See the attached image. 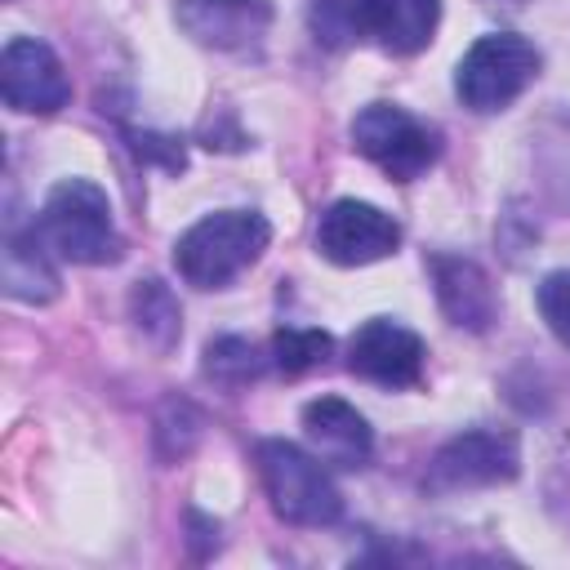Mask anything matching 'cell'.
Here are the masks:
<instances>
[{"label":"cell","mask_w":570,"mask_h":570,"mask_svg":"<svg viewBox=\"0 0 570 570\" xmlns=\"http://www.w3.org/2000/svg\"><path fill=\"white\" fill-rule=\"evenodd\" d=\"M254 463H258V481L272 499V512L281 521L325 530L343 517V494H338L330 468L312 450L281 441V436H267V441H258Z\"/></svg>","instance_id":"obj_3"},{"label":"cell","mask_w":570,"mask_h":570,"mask_svg":"<svg viewBox=\"0 0 570 570\" xmlns=\"http://www.w3.org/2000/svg\"><path fill=\"white\" fill-rule=\"evenodd\" d=\"M356 18L379 49L410 58L432 45L441 27V0H361Z\"/></svg>","instance_id":"obj_13"},{"label":"cell","mask_w":570,"mask_h":570,"mask_svg":"<svg viewBox=\"0 0 570 570\" xmlns=\"http://www.w3.org/2000/svg\"><path fill=\"white\" fill-rule=\"evenodd\" d=\"M534 303H539V316L552 330V338L570 347V267L548 272L534 289Z\"/></svg>","instance_id":"obj_18"},{"label":"cell","mask_w":570,"mask_h":570,"mask_svg":"<svg viewBox=\"0 0 570 570\" xmlns=\"http://www.w3.org/2000/svg\"><path fill=\"white\" fill-rule=\"evenodd\" d=\"M0 94L22 116H53L71 102V80L62 58L45 40L13 36L0 53Z\"/></svg>","instance_id":"obj_7"},{"label":"cell","mask_w":570,"mask_h":570,"mask_svg":"<svg viewBox=\"0 0 570 570\" xmlns=\"http://www.w3.org/2000/svg\"><path fill=\"white\" fill-rule=\"evenodd\" d=\"M36 232L62 263L107 267L120 263L125 254V236L111 218V200L94 178H58L36 214Z\"/></svg>","instance_id":"obj_1"},{"label":"cell","mask_w":570,"mask_h":570,"mask_svg":"<svg viewBox=\"0 0 570 570\" xmlns=\"http://www.w3.org/2000/svg\"><path fill=\"white\" fill-rule=\"evenodd\" d=\"M267 361H272V356H263V352H258L249 338H240V334H223V338H214V343L205 347V374H209L214 383H223V387L254 383Z\"/></svg>","instance_id":"obj_16"},{"label":"cell","mask_w":570,"mask_h":570,"mask_svg":"<svg viewBox=\"0 0 570 570\" xmlns=\"http://www.w3.org/2000/svg\"><path fill=\"white\" fill-rule=\"evenodd\" d=\"M352 147L392 183H414L436 165L441 134L396 102H370L352 116Z\"/></svg>","instance_id":"obj_5"},{"label":"cell","mask_w":570,"mask_h":570,"mask_svg":"<svg viewBox=\"0 0 570 570\" xmlns=\"http://www.w3.org/2000/svg\"><path fill=\"white\" fill-rule=\"evenodd\" d=\"M276 18L272 0H178V27L218 53H249L267 40Z\"/></svg>","instance_id":"obj_10"},{"label":"cell","mask_w":570,"mask_h":570,"mask_svg":"<svg viewBox=\"0 0 570 570\" xmlns=\"http://www.w3.org/2000/svg\"><path fill=\"white\" fill-rule=\"evenodd\" d=\"M303 432L321 463L334 468H361L374 450V432L365 414L343 396H316L303 405Z\"/></svg>","instance_id":"obj_12"},{"label":"cell","mask_w":570,"mask_h":570,"mask_svg":"<svg viewBox=\"0 0 570 570\" xmlns=\"http://www.w3.org/2000/svg\"><path fill=\"white\" fill-rule=\"evenodd\" d=\"M396 245H401V223L370 200L343 196V200L325 205V214L316 223V249L338 267L379 263V258L396 254Z\"/></svg>","instance_id":"obj_8"},{"label":"cell","mask_w":570,"mask_h":570,"mask_svg":"<svg viewBox=\"0 0 570 570\" xmlns=\"http://www.w3.org/2000/svg\"><path fill=\"white\" fill-rule=\"evenodd\" d=\"M428 272H432V289H436V303L450 316V325L472 330V334L490 330V321L499 316V298H494V285L481 263H472L463 254H432Z\"/></svg>","instance_id":"obj_11"},{"label":"cell","mask_w":570,"mask_h":570,"mask_svg":"<svg viewBox=\"0 0 570 570\" xmlns=\"http://www.w3.org/2000/svg\"><path fill=\"white\" fill-rule=\"evenodd\" d=\"M543 53L521 31H490L468 45V53L454 67V94L468 111L494 116L512 107L534 80H539Z\"/></svg>","instance_id":"obj_4"},{"label":"cell","mask_w":570,"mask_h":570,"mask_svg":"<svg viewBox=\"0 0 570 570\" xmlns=\"http://www.w3.org/2000/svg\"><path fill=\"white\" fill-rule=\"evenodd\" d=\"M4 294L22 303H49L58 294V267L53 249L40 240V232H18L4 245Z\"/></svg>","instance_id":"obj_14"},{"label":"cell","mask_w":570,"mask_h":570,"mask_svg":"<svg viewBox=\"0 0 570 570\" xmlns=\"http://www.w3.org/2000/svg\"><path fill=\"white\" fill-rule=\"evenodd\" d=\"M272 245V223L258 209H214L174 240V272L196 289H223Z\"/></svg>","instance_id":"obj_2"},{"label":"cell","mask_w":570,"mask_h":570,"mask_svg":"<svg viewBox=\"0 0 570 570\" xmlns=\"http://www.w3.org/2000/svg\"><path fill=\"white\" fill-rule=\"evenodd\" d=\"M517 472H521V445L508 428H468L432 454L423 485L432 494H454V490H485L512 481Z\"/></svg>","instance_id":"obj_6"},{"label":"cell","mask_w":570,"mask_h":570,"mask_svg":"<svg viewBox=\"0 0 570 570\" xmlns=\"http://www.w3.org/2000/svg\"><path fill=\"white\" fill-rule=\"evenodd\" d=\"M517 4H521V0H517Z\"/></svg>","instance_id":"obj_19"},{"label":"cell","mask_w":570,"mask_h":570,"mask_svg":"<svg viewBox=\"0 0 570 570\" xmlns=\"http://www.w3.org/2000/svg\"><path fill=\"white\" fill-rule=\"evenodd\" d=\"M423 361H428L423 338L410 325L387 321V316H370L347 338V370L356 379L379 383V387H392V392L414 387L423 379Z\"/></svg>","instance_id":"obj_9"},{"label":"cell","mask_w":570,"mask_h":570,"mask_svg":"<svg viewBox=\"0 0 570 570\" xmlns=\"http://www.w3.org/2000/svg\"><path fill=\"white\" fill-rule=\"evenodd\" d=\"M129 312H134V321H138V330H142V338H147L151 347L169 352V347L178 343V334H183V312H178V298L169 294V285H160L156 276H147V281L134 285Z\"/></svg>","instance_id":"obj_15"},{"label":"cell","mask_w":570,"mask_h":570,"mask_svg":"<svg viewBox=\"0 0 570 570\" xmlns=\"http://www.w3.org/2000/svg\"><path fill=\"white\" fill-rule=\"evenodd\" d=\"M334 352V338L325 330H307V325H289V330H276L272 338V365L285 374V379H298L316 365H325V356Z\"/></svg>","instance_id":"obj_17"}]
</instances>
